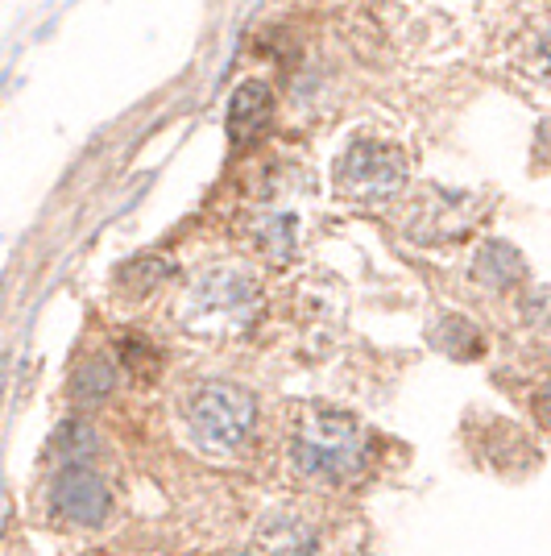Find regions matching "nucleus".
Returning <instances> with one entry per match:
<instances>
[{
  "instance_id": "f257e3e1",
  "label": "nucleus",
  "mask_w": 551,
  "mask_h": 556,
  "mask_svg": "<svg viewBox=\"0 0 551 556\" xmlns=\"http://www.w3.org/2000/svg\"><path fill=\"white\" fill-rule=\"evenodd\" d=\"M369 444L361 424L341 412H307L291 437V462L303 478L348 482L366 469Z\"/></svg>"
},
{
  "instance_id": "f03ea898",
  "label": "nucleus",
  "mask_w": 551,
  "mask_h": 556,
  "mask_svg": "<svg viewBox=\"0 0 551 556\" xmlns=\"http://www.w3.org/2000/svg\"><path fill=\"white\" fill-rule=\"evenodd\" d=\"M253 419H257L253 394L232 382H207L187 403V424H191L195 441L216 453H232L249 441Z\"/></svg>"
},
{
  "instance_id": "7ed1b4c3",
  "label": "nucleus",
  "mask_w": 551,
  "mask_h": 556,
  "mask_svg": "<svg viewBox=\"0 0 551 556\" xmlns=\"http://www.w3.org/2000/svg\"><path fill=\"white\" fill-rule=\"evenodd\" d=\"M407 179H411V163L390 141H357L336 163V187L357 204L390 200L394 191H402Z\"/></svg>"
},
{
  "instance_id": "20e7f679",
  "label": "nucleus",
  "mask_w": 551,
  "mask_h": 556,
  "mask_svg": "<svg viewBox=\"0 0 551 556\" xmlns=\"http://www.w3.org/2000/svg\"><path fill=\"white\" fill-rule=\"evenodd\" d=\"M50 507L67 523H84V528H100L113 510V494L104 486V478H95L88 465H71L54 478L50 490Z\"/></svg>"
},
{
  "instance_id": "39448f33",
  "label": "nucleus",
  "mask_w": 551,
  "mask_h": 556,
  "mask_svg": "<svg viewBox=\"0 0 551 556\" xmlns=\"http://www.w3.org/2000/svg\"><path fill=\"white\" fill-rule=\"evenodd\" d=\"M270 121H274V92H270V84L249 79V84H241V88L232 92L229 138L236 141V146H249V141H257L266 129H270Z\"/></svg>"
},
{
  "instance_id": "423d86ee",
  "label": "nucleus",
  "mask_w": 551,
  "mask_h": 556,
  "mask_svg": "<svg viewBox=\"0 0 551 556\" xmlns=\"http://www.w3.org/2000/svg\"><path fill=\"white\" fill-rule=\"evenodd\" d=\"M473 270H477L482 282H489V287H510V282H518V275H523V257L514 254L510 245H502V241H489Z\"/></svg>"
},
{
  "instance_id": "0eeeda50",
  "label": "nucleus",
  "mask_w": 551,
  "mask_h": 556,
  "mask_svg": "<svg viewBox=\"0 0 551 556\" xmlns=\"http://www.w3.org/2000/svg\"><path fill=\"white\" fill-rule=\"evenodd\" d=\"M266 540H270V553L266 556H311V532L303 528L299 519H286V515L270 519Z\"/></svg>"
},
{
  "instance_id": "6e6552de",
  "label": "nucleus",
  "mask_w": 551,
  "mask_h": 556,
  "mask_svg": "<svg viewBox=\"0 0 551 556\" xmlns=\"http://www.w3.org/2000/svg\"><path fill=\"white\" fill-rule=\"evenodd\" d=\"M162 275H170V266H166L162 257H138V262H129V266L120 270V282L133 287V291H150Z\"/></svg>"
},
{
  "instance_id": "1a4fd4ad",
  "label": "nucleus",
  "mask_w": 551,
  "mask_h": 556,
  "mask_svg": "<svg viewBox=\"0 0 551 556\" xmlns=\"http://www.w3.org/2000/svg\"><path fill=\"white\" fill-rule=\"evenodd\" d=\"M120 362L138 374V378H150V374L158 370V353L145 345V341H125L120 345Z\"/></svg>"
},
{
  "instance_id": "9d476101",
  "label": "nucleus",
  "mask_w": 551,
  "mask_h": 556,
  "mask_svg": "<svg viewBox=\"0 0 551 556\" xmlns=\"http://www.w3.org/2000/svg\"><path fill=\"white\" fill-rule=\"evenodd\" d=\"M108 387H113V370L104 362H92L84 374H75V394H84V399H100Z\"/></svg>"
},
{
  "instance_id": "9b49d317",
  "label": "nucleus",
  "mask_w": 551,
  "mask_h": 556,
  "mask_svg": "<svg viewBox=\"0 0 551 556\" xmlns=\"http://www.w3.org/2000/svg\"><path fill=\"white\" fill-rule=\"evenodd\" d=\"M539 412H543V419L551 424V382L543 387V394H539Z\"/></svg>"
},
{
  "instance_id": "f8f14e48",
  "label": "nucleus",
  "mask_w": 551,
  "mask_h": 556,
  "mask_svg": "<svg viewBox=\"0 0 551 556\" xmlns=\"http://www.w3.org/2000/svg\"><path fill=\"white\" fill-rule=\"evenodd\" d=\"M236 556H249V553H236Z\"/></svg>"
}]
</instances>
